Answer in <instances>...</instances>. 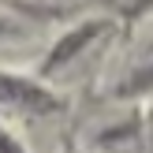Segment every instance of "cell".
<instances>
[{
    "mask_svg": "<svg viewBox=\"0 0 153 153\" xmlns=\"http://www.w3.org/2000/svg\"><path fill=\"white\" fill-rule=\"evenodd\" d=\"M0 101L4 105H15L22 112H52L56 101H52L45 90H37L34 82L26 79H11V75H0Z\"/></svg>",
    "mask_w": 153,
    "mask_h": 153,
    "instance_id": "cell-1",
    "label": "cell"
}]
</instances>
